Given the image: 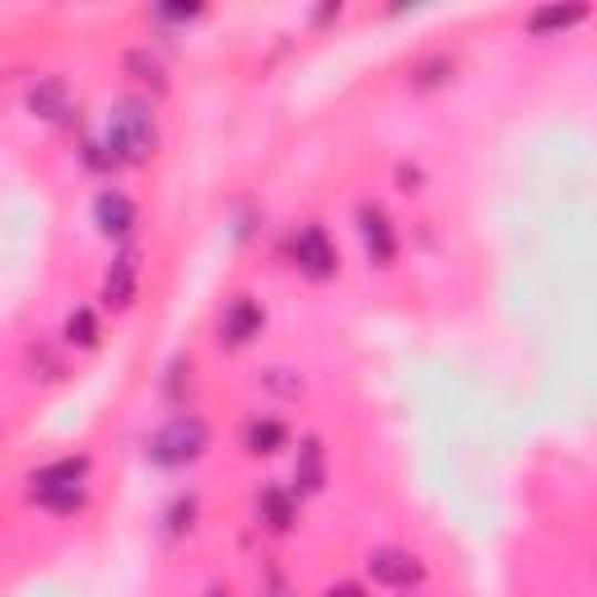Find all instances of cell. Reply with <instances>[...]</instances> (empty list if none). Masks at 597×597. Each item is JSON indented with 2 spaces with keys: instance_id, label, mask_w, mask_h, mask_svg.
<instances>
[{
  "instance_id": "6da1fadb",
  "label": "cell",
  "mask_w": 597,
  "mask_h": 597,
  "mask_svg": "<svg viewBox=\"0 0 597 597\" xmlns=\"http://www.w3.org/2000/svg\"><path fill=\"white\" fill-rule=\"evenodd\" d=\"M154 145H159V131H154V113L141 99H122L107 113V131L103 145H90V164L94 168H122V164H145Z\"/></svg>"
},
{
  "instance_id": "7a4b0ae2",
  "label": "cell",
  "mask_w": 597,
  "mask_h": 597,
  "mask_svg": "<svg viewBox=\"0 0 597 597\" xmlns=\"http://www.w3.org/2000/svg\"><path fill=\"white\" fill-rule=\"evenodd\" d=\"M206 449H210V430H206V420L196 411H173L164 425L150 434V444H145L154 467H168V472L192 467V462L202 457Z\"/></svg>"
},
{
  "instance_id": "3957f363",
  "label": "cell",
  "mask_w": 597,
  "mask_h": 597,
  "mask_svg": "<svg viewBox=\"0 0 597 597\" xmlns=\"http://www.w3.org/2000/svg\"><path fill=\"white\" fill-rule=\"evenodd\" d=\"M84 472H90V457H61V462H52V467L29 476V500L52 508V514H75V508L90 500Z\"/></svg>"
},
{
  "instance_id": "277c9868",
  "label": "cell",
  "mask_w": 597,
  "mask_h": 597,
  "mask_svg": "<svg viewBox=\"0 0 597 597\" xmlns=\"http://www.w3.org/2000/svg\"><path fill=\"white\" fill-rule=\"evenodd\" d=\"M364 569H369V579L379 588H397V593H411V588L425 584V565L402 546H373Z\"/></svg>"
},
{
  "instance_id": "5b68a950",
  "label": "cell",
  "mask_w": 597,
  "mask_h": 597,
  "mask_svg": "<svg viewBox=\"0 0 597 597\" xmlns=\"http://www.w3.org/2000/svg\"><path fill=\"white\" fill-rule=\"evenodd\" d=\"M295 267L308 276V280H331L341 267V257H337V243L327 238L322 225H303L295 234Z\"/></svg>"
},
{
  "instance_id": "8992f818",
  "label": "cell",
  "mask_w": 597,
  "mask_h": 597,
  "mask_svg": "<svg viewBox=\"0 0 597 597\" xmlns=\"http://www.w3.org/2000/svg\"><path fill=\"white\" fill-rule=\"evenodd\" d=\"M261 322H267V313H261V303L248 299V295H234L225 303V313H219V341L225 346H248L253 337H261Z\"/></svg>"
},
{
  "instance_id": "52a82bcc",
  "label": "cell",
  "mask_w": 597,
  "mask_h": 597,
  "mask_svg": "<svg viewBox=\"0 0 597 597\" xmlns=\"http://www.w3.org/2000/svg\"><path fill=\"white\" fill-rule=\"evenodd\" d=\"M360 238H364V253L373 267H392L397 261V234L379 206H360Z\"/></svg>"
},
{
  "instance_id": "ba28073f",
  "label": "cell",
  "mask_w": 597,
  "mask_h": 597,
  "mask_svg": "<svg viewBox=\"0 0 597 597\" xmlns=\"http://www.w3.org/2000/svg\"><path fill=\"white\" fill-rule=\"evenodd\" d=\"M136 202H131L126 192H117V187H107V192H99V202H94V225L107 234V238H126L131 229H136Z\"/></svg>"
},
{
  "instance_id": "9c48e42d",
  "label": "cell",
  "mask_w": 597,
  "mask_h": 597,
  "mask_svg": "<svg viewBox=\"0 0 597 597\" xmlns=\"http://www.w3.org/2000/svg\"><path fill=\"white\" fill-rule=\"evenodd\" d=\"M136 280H141V257L117 253L113 271H107V280H103V303L107 308H131V299H136Z\"/></svg>"
},
{
  "instance_id": "30bf717a",
  "label": "cell",
  "mask_w": 597,
  "mask_h": 597,
  "mask_svg": "<svg viewBox=\"0 0 597 597\" xmlns=\"http://www.w3.org/2000/svg\"><path fill=\"white\" fill-rule=\"evenodd\" d=\"M327 485V453L318 439H303L295 457V495H318Z\"/></svg>"
},
{
  "instance_id": "8fae6325",
  "label": "cell",
  "mask_w": 597,
  "mask_h": 597,
  "mask_svg": "<svg viewBox=\"0 0 597 597\" xmlns=\"http://www.w3.org/2000/svg\"><path fill=\"white\" fill-rule=\"evenodd\" d=\"M290 444V430H285V420L276 415H253L248 425H243V449L248 453H280Z\"/></svg>"
},
{
  "instance_id": "7c38bea8",
  "label": "cell",
  "mask_w": 597,
  "mask_h": 597,
  "mask_svg": "<svg viewBox=\"0 0 597 597\" xmlns=\"http://www.w3.org/2000/svg\"><path fill=\"white\" fill-rule=\"evenodd\" d=\"M257 518L271 527V533H290L295 523V491H280V485H267L257 495Z\"/></svg>"
},
{
  "instance_id": "4fadbf2b",
  "label": "cell",
  "mask_w": 597,
  "mask_h": 597,
  "mask_svg": "<svg viewBox=\"0 0 597 597\" xmlns=\"http://www.w3.org/2000/svg\"><path fill=\"white\" fill-rule=\"evenodd\" d=\"M29 107L38 117H48V122H61L65 113H71V94H65V84L61 80H42L38 90L29 94Z\"/></svg>"
},
{
  "instance_id": "5bb4252c",
  "label": "cell",
  "mask_w": 597,
  "mask_h": 597,
  "mask_svg": "<svg viewBox=\"0 0 597 597\" xmlns=\"http://www.w3.org/2000/svg\"><path fill=\"white\" fill-rule=\"evenodd\" d=\"M584 6H546V10H537L533 19H527V29L533 33H565V29H574V24H584Z\"/></svg>"
},
{
  "instance_id": "9a60e30c",
  "label": "cell",
  "mask_w": 597,
  "mask_h": 597,
  "mask_svg": "<svg viewBox=\"0 0 597 597\" xmlns=\"http://www.w3.org/2000/svg\"><path fill=\"white\" fill-rule=\"evenodd\" d=\"M65 341H71V346H84V350L99 346V318L90 313V308H75V313L65 318Z\"/></svg>"
},
{
  "instance_id": "2e32d148",
  "label": "cell",
  "mask_w": 597,
  "mask_h": 597,
  "mask_svg": "<svg viewBox=\"0 0 597 597\" xmlns=\"http://www.w3.org/2000/svg\"><path fill=\"white\" fill-rule=\"evenodd\" d=\"M126 71L136 80H145V84H154V90H164V65L154 61L150 52H126Z\"/></svg>"
},
{
  "instance_id": "e0dca14e",
  "label": "cell",
  "mask_w": 597,
  "mask_h": 597,
  "mask_svg": "<svg viewBox=\"0 0 597 597\" xmlns=\"http://www.w3.org/2000/svg\"><path fill=\"white\" fill-rule=\"evenodd\" d=\"M192 518H196V500H192V495H183L178 504L168 508V518H164V523H168V537H178V533H192Z\"/></svg>"
},
{
  "instance_id": "ac0fdd59",
  "label": "cell",
  "mask_w": 597,
  "mask_h": 597,
  "mask_svg": "<svg viewBox=\"0 0 597 597\" xmlns=\"http://www.w3.org/2000/svg\"><path fill=\"white\" fill-rule=\"evenodd\" d=\"M322 597H369V593L360 584H337V588H327Z\"/></svg>"
},
{
  "instance_id": "d6986e66",
  "label": "cell",
  "mask_w": 597,
  "mask_h": 597,
  "mask_svg": "<svg viewBox=\"0 0 597 597\" xmlns=\"http://www.w3.org/2000/svg\"><path fill=\"white\" fill-rule=\"evenodd\" d=\"M267 597H290V588H285V579H271V593Z\"/></svg>"
},
{
  "instance_id": "ffe728a7",
  "label": "cell",
  "mask_w": 597,
  "mask_h": 597,
  "mask_svg": "<svg viewBox=\"0 0 597 597\" xmlns=\"http://www.w3.org/2000/svg\"><path fill=\"white\" fill-rule=\"evenodd\" d=\"M206 597H229V593H225V588H210V593H206Z\"/></svg>"
}]
</instances>
